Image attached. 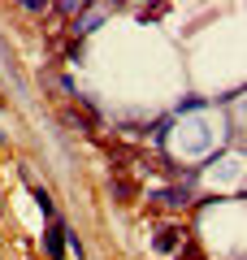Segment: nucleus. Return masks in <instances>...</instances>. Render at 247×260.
Here are the masks:
<instances>
[{
    "label": "nucleus",
    "mask_w": 247,
    "mask_h": 260,
    "mask_svg": "<svg viewBox=\"0 0 247 260\" xmlns=\"http://www.w3.org/2000/svg\"><path fill=\"white\" fill-rule=\"evenodd\" d=\"M35 204H39L44 217H52V195H48V191H35Z\"/></svg>",
    "instance_id": "obj_3"
},
{
    "label": "nucleus",
    "mask_w": 247,
    "mask_h": 260,
    "mask_svg": "<svg viewBox=\"0 0 247 260\" xmlns=\"http://www.w3.org/2000/svg\"><path fill=\"white\" fill-rule=\"evenodd\" d=\"M156 247H161V251H174V247H178V230H161Z\"/></svg>",
    "instance_id": "obj_2"
},
{
    "label": "nucleus",
    "mask_w": 247,
    "mask_h": 260,
    "mask_svg": "<svg viewBox=\"0 0 247 260\" xmlns=\"http://www.w3.org/2000/svg\"><path fill=\"white\" fill-rule=\"evenodd\" d=\"M61 225H52V230H48L44 234V247H48V256H52V260H61V251H65V239H61Z\"/></svg>",
    "instance_id": "obj_1"
}]
</instances>
